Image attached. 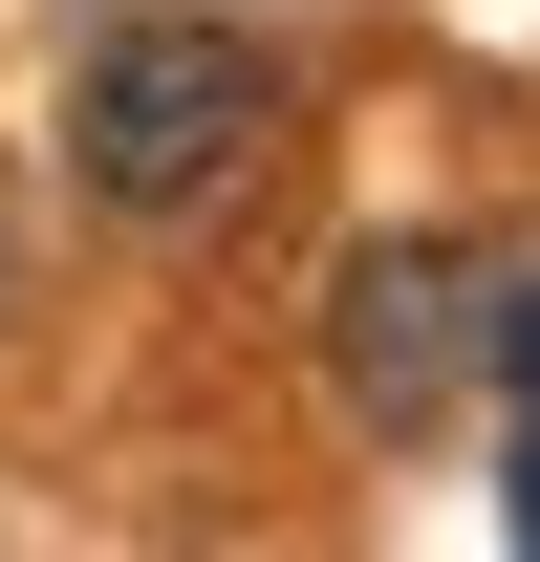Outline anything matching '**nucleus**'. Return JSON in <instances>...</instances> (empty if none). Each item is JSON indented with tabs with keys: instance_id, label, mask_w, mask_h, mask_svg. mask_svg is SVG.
<instances>
[{
	"instance_id": "f257e3e1",
	"label": "nucleus",
	"mask_w": 540,
	"mask_h": 562,
	"mask_svg": "<svg viewBox=\"0 0 540 562\" xmlns=\"http://www.w3.org/2000/svg\"><path fill=\"white\" fill-rule=\"evenodd\" d=\"M281 109H303V87H281L260 22H216V0H131V22L66 66V195L131 216V238H195V216L260 195Z\"/></svg>"
},
{
	"instance_id": "f03ea898",
	"label": "nucleus",
	"mask_w": 540,
	"mask_h": 562,
	"mask_svg": "<svg viewBox=\"0 0 540 562\" xmlns=\"http://www.w3.org/2000/svg\"><path fill=\"white\" fill-rule=\"evenodd\" d=\"M325 390H346V432H454L475 390H497V281L454 260V238H346V281H325Z\"/></svg>"
},
{
	"instance_id": "7ed1b4c3",
	"label": "nucleus",
	"mask_w": 540,
	"mask_h": 562,
	"mask_svg": "<svg viewBox=\"0 0 540 562\" xmlns=\"http://www.w3.org/2000/svg\"><path fill=\"white\" fill-rule=\"evenodd\" d=\"M497 412H540V281H497Z\"/></svg>"
},
{
	"instance_id": "20e7f679",
	"label": "nucleus",
	"mask_w": 540,
	"mask_h": 562,
	"mask_svg": "<svg viewBox=\"0 0 540 562\" xmlns=\"http://www.w3.org/2000/svg\"><path fill=\"white\" fill-rule=\"evenodd\" d=\"M497 454H519V476H497V519H519V562H540V412H497Z\"/></svg>"
}]
</instances>
